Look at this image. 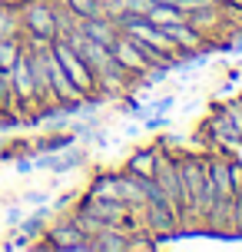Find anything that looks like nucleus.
<instances>
[{
	"instance_id": "nucleus-1",
	"label": "nucleus",
	"mask_w": 242,
	"mask_h": 252,
	"mask_svg": "<svg viewBox=\"0 0 242 252\" xmlns=\"http://www.w3.org/2000/svg\"><path fill=\"white\" fill-rule=\"evenodd\" d=\"M20 3V24H24V33L20 40L30 43V47H47L60 27H57V3L53 0H17Z\"/></svg>"
},
{
	"instance_id": "nucleus-2",
	"label": "nucleus",
	"mask_w": 242,
	"mask_h": 252,
	"mask_svg": "<svg viewBox=\"0 0 242 252\" xmlns=\"http://www.w3.org/2000/svg\"><path fill=\"white\" fill-rule=\"evenodd\" d=\"M10 80H13V96H17V106H27L33 110L37 103H43L40 96V83H37V60H33V47L24 43L17 60L10 66Z\"/></svg>"
},
{
	"instance_id": "nucleus-3",
	"label": "nucleus",
	"mask_w": 242,
	"mask_h": 252,
	"mask_svg": "<svg viewBox=\"0 0 242 252\" xmlns=\"http://www.w3.org/2000/svg\"><path fill=\"white\" fill-rule=\"evenodd\" d=\"M50 50L57 53L60 66H63L66 76L73 80V87H77L83 96H96V76H93V70L87 66V60H83V57H80V53L73 50L63 37H53L50 40Z\"/></svg>"
},
{
	"instance_id": "nucleus-4",
	"label": "nucleus",
	"mask_w": 242,
	"mask_h": 252,
	"mask_svg": "<svg viewBox=\"0 0 242 252\" xmlns=\"http://www.w3.org/2000/svg\"><path fill=\"white\" fill-rule=\"evenodd\" d=\"M37 53H40V63H43V73H47V83H50L53 100L57 103H87V96L73 87V80H70L66 70L60 66L57 53L50 50V43H47V47H37Z\"/></svg>"
},
{
	"instance_id": "nucleus-5",
	"label": "nucleus",
	"mask_w": 242,
	"mask_h": 252,
	"mask_svg": "<svg viewBox=\"0 0 242 252\" xmlns=\"http://www.w3.org/2000/svg\"><path fill=\"white\" fill-rule=\"evenodd\" d=\"M47 242H40V249H53V252H90V236L83 232V229L70 219V216H63L57 226H50L47 232Z\"/></svg>"
},
{
	"instance_id": "nucleus-6",
	"label": "nucleus",
	"mask_w": 242,
	"mask_h": 252,
	"mask_svg": "<svg viewBox=\"0 0 242 252\" xmlns=\"http://www.w3.org/2000/svg\"><path fill=\"white\" fill-rule=\"evenodd\" d=\"M110 50H113L116 63H120L129 76H136V73H140V76H153V66H150L146 53H143V43H140V40H133L129 33H120Z\"/></svg>"
},
{
	"instance_id": "nucleus-7",
	"label": "nucleus",
	"mask_w": 242,
	"mask_h": 252,
	"mask_svg": "<svg viewBox=\"0 0 242 252\" xmlns=\"http://www.w3.org/2000/svg\"><path fill=\"white\" fill-rule=\"evenodd\" d=\"M140 229L146 236H176L179 232V209L173 206H143L140 209Z\"/></svg>"
},
{
	"instance_id": "nucleus-8",
	"label": "nucleus",
	"mask_w": 242,
	"mask_h": 252,
	"mask_svg": "<svg viewBox=\"0 0 242 252\" xmlns=\"http://www.w3.org/2000/svg\"><path fill=\"white\" fill-rule=\"evenodd\" d=\"M153 179H156V183H159V186L166 189L169 202H173V206L179 209V216H182V189H179V166H176V156H173V153H166L163 146H159V156H156Z\"/></svg>"
},
{
	"instance_id": "nucleus-9",
	"label": "nucleus",
	"mask_w": 242,
	"mask_h": 252,
	"mask_svg": "<svg viewBox=\"0 0 242 252\" xmlns=\"http://www.w3.org/2000/svg\"><path fill=\"white\" fill-rule=\"evenodd\" d=\"M186 20H189V24L196 27L206 40H212L219 33V27L226 24V7H222L219 0H212V3H206V7L189 10V13H186Z\"/></svg>"
},
{
	"instance_id": "nucleus-10",
	"label": "nucleus",
	"mask_w": 242,
	"mask_h": 252,
	"mask_svg": "<svg viewBox=\"0 0 242 252\" xmlns=\"http://www.w3.org/2000/svg\"><path fill=\"white\" fill-rule=\"evenodd\" d=\"M163 33L173 40V47L176 50H206L209 47V40L189 24V20H176V24H166Z\"/></svg>"
},
{
	"instance_id": "nucleus-11",
	"label": "nucleus",
	"mask_w": 242,
	"mask_h": 252,
	"mask_svg": "<svg viewBox=\"0 0 242 252\" xmlns=\"http://www.w3.org/2000/svg\"><path fill=\"white\" fill-rule=\"evenodd\" d=\"M77 24L83 27V33H87V37H93L96 43H103V47H113L116 37L123 33L120 24L110 20V17H103V13H96V17H77Z\"/></svg>"
},
{
	"instance_id": "nucleus-12",
	"label": "nucleus",
	"mask_w": 242,
	"mask_h": 252,
	"mask_svg": "<svg viewBox=\"0 0 242 252\" xmlns=\"http://www.w3.org/2000/svg\"><path fill=\"white\" fill-rule=\"evenodd\" d=\"M203 139H209L212 146H239V136H236V129H232V123L226 120L222 110H216L203 123Z\"/></svg>"
},
{
	"instance_id": "nucleus-13",
	"label": "nucleus",
	"mask_w": 242,
	"mask_h": 252,
	"mask_svg": "<svg viewBox=\"0 0 242 252\" xmlns=\"http://www.w3.org/2000/svg\"><path fill=\"white\" fill-rule=\"evenodd\" d=\"M24 24H20V3L13 0H0V40L3 37H20Z\"/></svg>"
},
{
	"instance_id": "nucleus-14",
	"label": "nucleus",
	"mask_w": 242,
	"mask_h": 252,
	"mask_svg": "<svg viewBox=\"0 0 242 252\" xmlns=\"http://www.w3.org/2000/svg\"><path fill=\"white\" fill-rule=\"evenodd\" d=\"M156 156H159V146H146V150H136L133 156H129L126 169L140 173V176H153V169H156Z\"/></svg>"
},
{
	"instance_id": "nucleus-15",
	"label": "nucleus",
	"mask_w": 242,
	"mask_h": 252,
	"mask_svg": "<svg viewBox=\"0 0 242 252\" xmlns=\"http://www.w3.org/2000/svg\"><path fill=\"white\" fill-rule=\"evenodd\" d=\"M87 196L90 199H116V173H96Z\"/></svg>"
},
{
	"instance_id": "nucleus-16",
	"label": "nucleus",
	"mask_w": 242,
	"mask_h": 252,
	"mask_svg": "<svg viewBox=\"0 0 242 252\" xmlns=\"http://www.w3.org/2000/svg\"><path fill=\"white\" fill-rule=\"evenodd\" d=\"M146 20L156 27H166V24H176V20H186V13L179 10L176 3H153L150 13H146Z\"/></svg>"
},
{
	"instance_id": "nucleus-17",
	"label": "nucleus",
	"mask_w": 242,
	"mask_h": 252,
	"mask_svg": "<svg viewBox=\"0 0 242 252\" xmlns=\"http://www.w3.org/2000/svg\"><path fill=\"white\" fill-rule=\"evenodd\" d=\"M20 47H24V40H20V37H3V40H0V66H3V70H10V66H13Z\"/></svg>"
},
{
	"instance_id": "nucleus-18",
	"label": "nucleus",
	"mask_w": 242,
	"mask_h": 252,
	"mask_svg": "<svg viewBox=\"0 0 242 252\" xmlns=\"http://www.w3.org/2000/svg\"><path fill=\"white\" fill-rule=\"evenodd\" d=\"M10 106H17V96H13V80H10V70L0 66V113H7Z\"/></svg>"
},
{
	"instance_id": "nucleus-19",
	"label": "nucleus",
	"mask_w": 242,
	"mask_h": 252,
	"mask_svg": "<svg viewBox=\"0 0 242 252\" xmlns=\"http://www.w3.org/2000/svg\"><path fill=\"white\" fill-rule=\"evenodd\" d=\"M73 17H96L100 13V0H60Z\"/></svg>"
},
{
	"instance_id": "nucleus-20",
	"label": "nucleus",
	"mask_w": 242,
	"mask_h": 252,
	"mask_svg": "<svg viewBox=\"0 0 242 252\" xmlns=\"http://www.w3.org/2000/svg\"><path fill=\"white\" fill-rule=\"evenodd\" d=\"M222 113H226V120L232 123V129H236V136H239V143H242V96L232 100V103H226Z\"/></svg>"
},
{
	"instance_id": "nucleus-21",
	"label": "nucleus",
	"mask_w": 242,
	"mask_h": 252,
	"mask_svg": "<svg viewBox=\"0 0 242 252\" xmlns=\"http://www.w3.org/2000/svg\"><path fill=\"white\" fill-rule=\"evenodd\" d=\"M17 226H20V236H43V209L33 219H20Z\"/></svg>"
},
{
	"instance_id": "nucleus-22",
	"label": "nucleus",
	"mask_w": 242,
	"mask_h": 252,
	"mask_svg": "<svg viewBox=\"0 0 242 252\" xmlns=\"http://www.w3.org/2000/svg\"><path fill=\"white\" fill-rule=\"evenodd\" d=\"M232 236H242V186L232 196Z\"/></svg>"
},
{
	"instance_id": "nucleus-23",
	"label": "nucleus",
	"mask_w": 242,
	"mask_h": 252,
	"mask_svg": "<svg viewBox=\"0 0 242 252\" xmlns=\"http://www.w3.org/2000/svg\"><path fill=\"white\" fill-rule=\"evenodd\" d=\"M3 219H7V222H13V226H17V222H20V219H24V213H20V209H17V206H10V209H7V213H3Z\"/></svg>"
},
{
	"instance_id": "nucleus-24",
	"label": "nucleus",
	"mask_w": 242,
	"mask_h": 252,
	"mask_svg": "<svg viewBox=\"0 0 242 252\" xmlns=\"http://www.w3.org/2000/svg\"><path fill=\"white\" fill-rule=\"evenodd\" d=\"M27 202H30V206H47V196H43V192H30Z\"/></svg>"
}]
</instances>
